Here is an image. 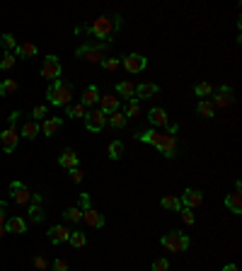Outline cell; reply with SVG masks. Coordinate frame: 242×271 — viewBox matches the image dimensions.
Here are the masks:
<instances>
[{"mask_svg":"<svg viewBox=\"0 0 242 271\" xmlns=\"http://www.w3.org/2000/svg\"><path fill=\"white\" fill-rule=\"evenodd\" d=\"M138 140H143V143H150L155 145L162 155H167V158H172L177 150V138L172 134H160V131H143V134H138Z\"/></svg>","mask_w":242,"mask_h":271,"instance_id":"obj_1","label":"cell"},{"mask_svg":"<svg viewBox=\"0 0 242 271\" xmlns=\"http://www.w3.org/2000/svg\"><path fill=\"white\" fill-rule=\"evenodd\" d=\"M46 99L53 107H68V104H73V85H68L66 80L51 83L48 90H46Z\"/></svg>","mask_w":242,"mask_h":271,"instance_id":"obj_2","label":"cell"},{"mask_svg":"<svg viewBox=\"0 0 242 271\" xmlns=\"http://www.w3.org/2000/svg\"><path fill=\"white\" fill-rule=\"evenodd\" d=\"M116 27H121V20L119 17H107V15H102V17H97L95 22H92V27H90V34H95L97 39H107V37H111V32L116 29Z\"/></svg>","mask_w":242,"mask_h":271,"instance_id":"obj_3","label":"cell"},{"mask_svg":"<svg viewBox=\"0 0 242 271\" xmlns=\"http://www.w3.org/2000/svg\"><path fill=\"white\" fill-rule=\"evenodd\" d=\"M78 56L80 58H85V61H90V63H102L104 58H107V46L104 44H85L78 48Z\"/></svg>","mask_w":242,"mask_h":271,"instance_id":"obj_4","label":"cell"},{"mask_svg":"<svg viewBox=\"0 0 242 271\" xmlns=\"http://www.w3.org/2000/svg\"><path fill=\"white\" fill-rule=\"evenodd\" d=\"M162 247L170 249V252H184V249H189V237L184 235V232H167L165 237H162Z\"/></svg>","mask_w":242,"mask_h":271,"instance_id":"obj_5","label":"cell"},{"mask_svg":"<svg viewBox=\"0 0 242 271\" xmlns=\"http://www.w3.org/2000/svg\"><path fill=\"white\" fill-rule=\"evenodd\" d=\"M42 78L46 80H51V83H56L58 78H61V61L51 53V56H46L44 63H42Z\"/></svg>","mask_w":242,"mask_h":271,"instance_id":"obj_6","label":"cell"},{"mask_svg":"<svg viewBox=\"0 0 242 271\" xmlns=\"http://www.w3.org/2000/svg\"><path fill=\"white\" fill-rule=\"evenodd\" d=\"M10 199L17 206H29L32 203V191L24 186L22 181H10Z\"/></svg>","mask_w":242,"mask_h":271,"instance_id":"obj_7","label":"cell"},{"mask_svg":"<svg viewBox=\"0 0 242 271\" xmlns=\"http://www.w3.org/2000/svg\"><path fill=\"white\" fill-rule=\"evenodd\" d=\"M107 116H109V114H104L102 109H92V112H88V116H85V126H88V131H92V134L102 131V129L107 126Z\"/></svg>","mask_w":242,"mask_h":271,"instance_id":"obj_8","label":"cell"},{"mask_svg":"<svg viewBox=\"0 0 242 271\" xmlns=\"http://www.w3.org/2000/svg\"><path fill=\"white\" fill-rule=\"evenodd\" d=\"M121 66L126 68L129 73H141V70H145L148 66V58L145 56H141V53H131V56H126L124 58V63Z\"/></svg>","mask_w":242,"mask_h":271,"instance_id":"obj_9","label":"cell"},{"mask_svg":"<svg viewBox=\"0 0 242 271\" xmlns=\"http://www.w3.org/2000/svg\"><path fill=\"white\" fill-rule=\"evenodd\" d=\"M179 201H182V208L194 211V208H198V206L203 203V194H201L198 189H187V191H184V196H182Z\"/></svg>","mask_w":242,"mask_h":271,"instance_id":"obj_10","label":"cell"},{"mask_svg":"<svg viewBox=\"0 0 242 271\" xmlns=\"http://www.w3.org/2000/svg\"><path fill=\"white\" fill-rule=\"evenodd\" d=\"M0 143H2V148H5L7 153H12V150L17 148V143H20V134H17L15 129H5V131L0 134Z\"/></svg>","mask_w":242,"mask_h":271,"instance_id":"obj_11","label":"cell"},{"mask_svg":"<svg viewBox=\"0 0 242 271\" xmlns=\"http://www.w3.org/2000/svg\"><path fill=\"white\" fill-rule=\"evenodd\" d=\"M61 126H63V119H61V116H46L44 124H42L39 129H42V134L44 136H53V134L61 131Z\"/></svg>","mask_w":242,"mask_h":271,"instance_id":"obj_12","label":"cell"},{"mask_svg":"<svg viewBox=\"0 0 242 271\" xmlns=\"http://www.w3.org/2000/svg\"><path fill=\"white\" fill-rule=\"evenodd\" d=\"M211 104H213V107H220V109L230 107V104H233V97H230V88H228V85H220Z\"/></svg>","mask_w":242,"mask_h":271,"instance_id":"obj_13","label":"cell"},{"mask_svg":"<svg viewBox=\"0 0 242 271\" xmlns=\"http://www.w3.org/2000/svg\"><path fill=\"white\" fill-rule=\"evenodd\" d=\"M83 223L90 227H102L104 226V216L95 208H88V211H83Z\"/></svg>","mask_w":242,"mask_h":271,"instance_id":"obj_14","label":"cell"},{"mask_svg":"<svg viewBox=\"0 0 242 271\" xmlns=\"http://www.w3.org/2000/svg\"><path fill=\"white\" fill-rule=\"evenodd\" d=\"M68 237H70V230L66 226H53L48 230V240L53 242V245H61V242H68Z\"/></svg>","mask_w":242,"mask_h":271,"instance_id":"obj_15","label":"cell"},{"mask_svg":"<svg viewBox=\"0 0 242 271\" xmlns=\"http://www.w3.org/2000/svg\"><path fill=\"white\" fill-rule=\"evenodd\" d=\"M148 119H150L153 126H170V116H167L165 109H160V107H153V109L148 112Z\"/></svg>","mask_w":242,"mask_h":271,"instance_id":"obj_16","label":"cell"},{"mask_svg":"<svg viewBox=\"0 0 242 271\" xmlns=\"http://www.w3.org/2000/svg\"><path fill=\"white\" fill-rule=\"evenodd\" d=\"M157 94V85L155 83H141L136 88V99H150Z\"/></svg>","mask_w":242,"mask_h":271,"instance_id":"obj_17","label":"cell"},{"mask_svg":"<svg viewBox=\"0 0 242 271\" xmlns=\"http://www.w3.org/2000/svg\"><path fill=\"white\" fill-rule=\"evenodd\" d=\"M225 208L233 211V213H242V191L228 194V196H225Z\"/></svg>","mask_w":242,"mask_h":271,"instance_id":"obj_18","label":"cell"},{"mask_svg":"<svg viewBox=\"0 0 242 271\" xmlns=\"http://www.w3.org/2000/svg\"><path fill=\"white\" fill-rule=\"evenodd\" d=\"M58 165L66 167V170H75V167H78V155H75L73 150H63V153L58 155Z\"/></svg>","mask_w":242,"mask_h":271,"instance_id":"obj_19","label":"cell"},{"mask_svg":"<svg viewBox=\"0 0 242 271\" xmlns=\"http://www.w3.org/2000/svg\"><path fill=\"white\" fill-rule=\"evenodd\" d=\"M99 104H102V112L104 114H111L119 109V97H114V94H104V97H99Z\"/></svg>","mask_w":242,"mask_h":271,"instance_id":"obj_20","label":"cell"},{"mask_svg":"<svg viewBox=\"0 0 242 271\" xmlns=\"http://www.w3.org/2000/svg\"><path fill=\"white\" fill-rule=\"evenodd\" d=\"M5 227H7V232H15V235H22V232H27V223H24L22 218H17V216L7 218Z\"/></svg>","mask_w":242,"mask_h":271,"instance_id":"obj_21","label":"cell"},{"mask_svg":"<svg viewBox=\"0 0 242 271\" xmlns=\"http://www.w3.org/2000/svg\"><path fill=\"white\" fill-rule=\"evenodd\" d=\"M99 102V90L95 88V85H90L88 90L83 92V102L80 104H85V107H92V104H97Z\"/></svg>","mask_w":242,"mask_h":271,"instance_id":"obj_22","label":"cell"},{"mask_svg":"<svg viewBox=\"0 0 242 271\" xmlns=\"http://www.w3.org/2000/svg\"><path fill=\"white\" fill-rule=\"evenodd\" d=\"M39 124L34 121V119H29V121H24V126H22V136L24 138H29V140H34L37 136H39Z\"/></svg>","mask_w":242,"mask_h":271,"instance_id":"obj_23","label":"cell"},{"mask_svg":"<svg viewBox=\"0 0 242 271\" xmlns=\"http://www.w3.org/2000/svg\"><path fill=\"white\" fill-rule=\"evenodd\" d=\"M37 56V46L34 44H17L15 48V58H32Z\"/></svg>","mask_w":242,"mask_h":271,"instance_id":"obj_24","label":"cell"},{"mask_svg":"<svg viewBox=\"0 0 242 271\" xmlns=\"http://www.w3.org/2000/svg\"><path fill=\"white\" fill-rule=\"evenodd\" d=\"M116 92H119L121 97H126V99H133V97H136V85H133L131 80H124V83L116 85Z\"/></svg>","mask_w":242,"mask_h":271,"instance_id":"obj_25","label":"cell"},{"mask_svg":"<svg viewBox=\"0 0 242 271\" xmlns=\"http://www.w3.org/2000/svg\"><path fill=\"white\" fill-rule=\"evenodd\" d=\"M196 112L201 114V116H206V119H213V114H216V107L208 102V99H201L196 104Z\"/></svg>","mask_w":242,"mask_h":271,"instance_id":"obj_26","label":"cell"},{"mask_svg":"<svg viewBox=\"0 0 242 271\" xmlns=\"http://www.w3.org/2000/svg\"><path fill=\"white\" fill-rule=\"evenodd\" d=\"M66 112H68V116H73V119H85V116H88V107H85V104H68Z\"/></svg>","mask_w":242,"mask_h":271,"instance_id":"obj_27","label":"cell"},{"mask_svg":"<svg viewBox=\"0 0 242 271\" xmlns=\"http://www.w3.org/2000/svg\"><path fill=\"white\" fill-rule=\"evenodd\" d=\"M107 121H109L114 129H124V126H126V116H124V112H119V109L111 112L109 116H107Z\"/></svg>","mask_w":242,"mask_h":271,"instance_id":"obj_28","label":"cell"},{"mask_svg":"<svg viewBox=\"0 0 242 271\" xmlns=\"http://www.w3.org/2000/svg\"><path fill=\"white\" fill-rule=\"evenodd\" d=\"M121 155H124V143H121V140H111L109 143V158L119 160Z\"/></svg>","mask_w":242,"mask_h":271,"instance_id":"obj_29","label":"cell"},{"mask_svg":"<svg viewBox=\"0 0 242 271\" xmlns=\"http://www.w3.org/2000/svg\"><path fill=\"white\" fill-rule=\"evenodd\" d=\"M162 208H170V211H182V201L177 196H162Z\"/></svg>","mask_w":242,"mask_h":271,"instance_id":"obj_30","label":"cell"},{"mask_svg":"<svg viewBox=\"0 0 242 271\" xmlns=\"http://www.w3.org/2000/svg\"><path fill=\"white\" fill-rule=\"evenodd\" d=\"M0 44H2V48H7V53H10V51L17 48V39H15V34H2L0 37Z\"/></svg>","mask_w":242,"mask_h":271,"instance_id":"obj_31","label":"cell"},{"mask_svg":"<svg viewBox=\"0 0 242 271\" xmlns=\"http://www.w3.org/2000/svg\"><path fill=\"white\" fill-rule=\"evenodd\" d=\"M15 92H17V83H15V80H2V83H0V94H2V97L15 94Z\"/></svg>","mask_w":242,"mask_h":271,"instance_id":"obj_32","label":"cell"},{"mask_svg":"<svg viewBox=\"0 0 242 271\" xmlns=\"http://www.w3.org/2000/svg\"><path fill=\"white\" fill-rule=\"evenodd\" d=\"M29 218H32V221H44V208H42V203H29Z\"/></svg>","mask_w":242,"mask_h":271,"instance_id":"obj_33","label":"cell"},{"mask_svg":"<svg viewBox=\"0 0 242 271\" xmlns=\"http://www.w3.org/2000/svg\"><path fill=\"white\" fill-rule=\"evenodd\" d=\"M68 242H70L73 247H85V242H88V237H85V232H70V237H68Z\"/></svg>","mask_w":242,"mask_h":271,"instance_id":"obj_34","label":"cell"},{"mask_svg":"<svg viewBox=\"0 0 242 271\" xmlns=\"http://www.w3.org/2000/svg\"><path fill=\"white\" fill-rule=\"evenodd\" d=\"M63 216H66V221H70V223H80V221H83V211L75 208V206H73V208H66Z\"/></svg>","mask_w":242,"mask_h":271,"instance_id":"obj_35","label":"cell"},{"mask_svg":"<svg viewBox=\"0 0 242 271\" xmlns=\"http://www.w3.org/2000/svg\"><path fill=\"white\" fill-rule=\"evenodd\" d=\"M138 114H141V104H138V99L133 97V99H129V107H126L124 116L129 119V116H138Z\"/></svg>","mask_w":242,"mask_h":271,"instance_id":"obj_36","label":"cell"},{"mask_svg":"<svg viewBox=\"0 0 242 271\" xmlns=\"http://www.w3.org/2000/svg\"><path fill=\"white\" fill-rule=\"evenodd\" d=\"M196 94L198 97H211V94H213V85H211V83H198Z\"/></svg>","mask_w":242,"mask_h":271,"instance_id":"obj_37","label":"cell"},{"mask_svg":"<svg viewBox=\"0 0 242 271\" xmlns=\"http://www.w3.org/2000/svg\"><path fill=\"white\" fill-rule=\"evenodd\" d=\"M15 61H17V58H15V53H5V56H2V61H0V70H10V68L15 66Z\"/></svg>","mask_w":242,"mask_h":271,"instance_id":"obj_38","label":"cell"},{"mask_svg":"<svg viewBox=\"0 0 242 271\" xmlns=\"http://www.w3.org/2000/svg\"><path fill=\"white\" fill-rule=\"evenodd\" d=\"M153 271H170V262L167 259H155Z\"/></svg>","mask_w":242,"mask_h":271,"instance_id":"obj_39","label":"cell"},{"mask_svg":"<svg viewBox=\"0 0 242 271\" xmlns=\"http://www.w3.org/2000/svg\"><path fill=\"white\" fill-rule=\"evenodd\" d=\"M51 271H68V262L63 259V257H58V259L53 262V267H51Z\"/></svg>","mask_w":242,"mask_h":271,"instance_id":"obj_40","label":"cell"},{"mask_svg":"<svg viewBox=\"0 0 242 271\" xmlns=\"http://www.w3.org/2000/svg\"><path fill=\"white\" fill-rule=\"evenodd\" d=\"M46 112H48V109H46L44 104H39V107H34V112H32V116H34V121H37V119H44V116H46Z\"/></svg>","mask_w":242,"mask_h":271,"instance_id":"obj_41","label":"cell"},{"mask_svg":"<svg viewBox=\"0 0 242 271\" xmlns=\"http://www.w3.org/2000/svg\"><path fill=\"white\" fill-rule=\"evenodd\" d=\"M182 221H184L187 226H192V223H194V213H192L189 208H182Z\"/></svg>","mask_w":242,"mask_h":271,"instance_id":"obj_42","label":"cell"},{"mask_svg":"<svg viewBox=\"0 0 242 271\" xmlns=\"http://www.w3.org/2000/svg\"><path fill=\"white\" fill-rule=\"evenodd\" d=\"M102 66L107 68V70H116V68L121 66V63H119L116 58H104V61H102Z\"/></svg>","mask_w":242,"mask_h":271,"instance_id":"obj_43","label":"cell"},{"mask_svg":"<svg viewBox=\"0 0 242 271\" xmlns=\"http://www.w3.org/2000/svg\"><path fill=\"white\" fill-rule=\"evenodd\" d=\"M70 177H73V181H83V180H85V172L75 167V170H70Z\"/></svg>","mask_w":242,"mask_h":271,"instance_id":"obj_44","label":"cell"},{"mask_svg":"<svg viewBox=\"0 0 242 271\" xmlns=\"http://www.w3.org/2000/svg\"><path fill=\"white\" fill-rule=\"evenodd\" d=\"M0 223H7V203L0 201Z\"/></svg>","mask_w":242,"mask_h":271,"instance_id":"obj_45","label":"cell"},{"mask_svg":"<svg viewBox=\"0 0 242 271\" xmlns=\"http://www.w3.org/2000/svg\"><path fill=\"white\" fill-rule=\"evenodd\" d=\"M34 267H37V269H46L48 264H46L44 257H34Z\"/></svg>","mask_w":242,"mask_h":271,"instance_id":"obj_46","label":"cell"},{"mask_svg":"<svg viewBox=\"0 0 242 271\" xmlns=\"http://www.w3.org/2000/svg\"><path fill=\"white\" fill-rule=\"evenodd\" d=\"M80 206H83V211H88V208H92V206H90L88 194H80Z\"/></svg>","mask_w":242,"mask_h":271,"instance_id":"obj_47","label":"cell"},{"mask_svg":"<svg viewBox=\"0 0 242 271\" xmlns=\"http://www.w3.org/2000/svg\"><path fill=\"white\" fill-rule=\"evenodd\" d=\"M20 116H22L20 112H12V114H10V129H15V124H17V119H20Z\"/></svg>","mask_w":242,"mask_h":271,"instance_id":"obj_48","label":"cell"},{"mask_svg":"<svg viewBox=\"0 0 242 271\" xmlns=\"http://www.w3.org/2000/svg\"><path fill=\"white\" fill-rule=\"evenodd\" d=\"M223 271H238V267H235V264H225V267H223Z\"/></svg>","mask_w":242,"mask_h":271,"instance_id":"obj_49","label":"cell"},{"mask_svg":"<svg viewBox=\"0 0 242 271\" xmlns=\"http://www.w3.org/2000/svg\"><path fill=\"white\" fill-rule=\"evenodd\" d=\"M5 232H7V227H5V223H0V237H5Z\"/></svg>","mask_w":242,"mask_h":271,"instance_id":"obj_50","label":"cell"}]
</instances>
